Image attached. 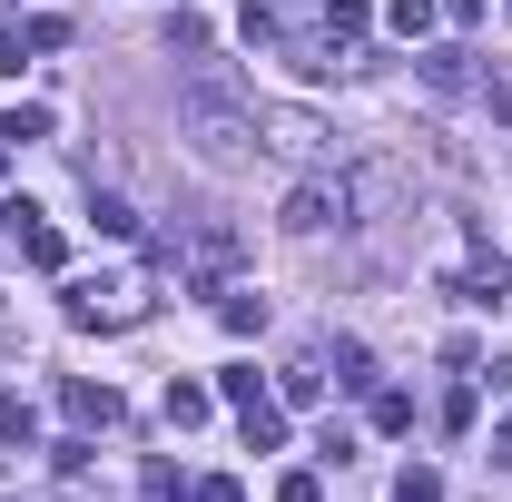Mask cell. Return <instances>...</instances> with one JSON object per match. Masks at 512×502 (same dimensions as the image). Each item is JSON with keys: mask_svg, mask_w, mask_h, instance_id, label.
<instances>
[{"mask_svg": "<svg viewBox=\"0 0 512 502\" xmlns=\"http://www.w3.org/2000/svg\"><path fill=\"white\" fill-rule=\"evenodd\" d=\"M178 128H188V148L207 158V168H247L256 148V109L227 89V69H197V79H178Z\"/></svg>", "mask_w": 512, "mask_h": 502, "instance_id": "1", "label": "cell"}, {"mask_svg": "<svg viewBox=\"0 0 512 502\" xmlns=\"http://www.w3.org/2000/svg\"><path fill=\"white\" fill-rule=\"evenodd\" d=\"M138 315H148V296L128 276H79L69 286V325H138Z\"/></svg>", "mask_w": 512, "mask_h": 502, "instance_id": "2", "label": "cell"}, {"mask_svg": "<svg viewBox=\"0 0 512 502\" xmlns=\"http://www.w3.org/2000/svg\"><path fill=\"white\" fill-rule=\"evenodd\" d=\"M256 138H266L276 158H325V148H335L316 109H256Z\"/></svg>", "mask_w": 512, "mask_h": 502, "instance_id": "3", "label": "cell"}, {"mask_svg": "<svg viewBox=\"0 0 512 502\" xmlns=\"http://www.w3.org/2000/svg\"><path fill=\"white\" fill-rule=\"evenodd\" d=\"M345 207H355V188H325V178H306V188L286 197V237H325V227H345Z\"/></svg>", "mask_w": 512, "mask_h": 502, "instance_id": "4", "label": "cell"}, {"mask_svg": "<svg viewBox=\"0 0 512 502\" xmlns=\"http://www.w3.org/2000/svg\"><path fill=\"white\" fill-rule=\"evenodd\" d=\"M60 404H69V424H79V434H109V424L128 414V404H119V384H69Z\"/></svg>", "mask_w": 512, "mask_h": 502, "instance_id": "5", "label": "cell"}, {"mask_svg": "<svg viewBox=\"0 0 512 502\" xmlns=\"http://www.w3.org/2000/svg\"><path fill=\"white\" fill-rule=\"evenodd\" d=\"M453 296H463V306H503V296H512V266H503V256H473V266L453 276Z\"/></svg>", "mask_w": 512, "mask_h": 502, "instance_id": "6", "label": "cell"}, {"mask_svg": "<svg viewBox=\"0 0 512 502\" xmlns=\"http://www.w3.org/2000/svg\"><path fill=\"white\" fill-rule=\"evenodd\" d=\"M217 414V384H168V424L188 434V424H207Z\"/></svg>", "mask_w": 512, "mask_h": 502, "instance_id": "7", "label": "cell"}, {"mask_svg": "<svg viewBox=\"0 0 512 502\" xmlns=\"http://www.w3.org/2000/svg\"><path fill=\"white\" fill-rule=\"evenodd\" d=\"M89 227H99V237H138V207L109 197V188H89Z\"/></svg>", "mask_w": 512, "mask_h": 502, "instance_id": "8", "label": "cell"}, {"mask_svg": "<svg viewBox=\"0 0 512 502\" xmlns=\"http://www.w3.org/2000/svg\"><path fill=\"white\" fill-rule=\"evenodd\" d=\"M276 443H286V414L256 394V404H247V453H276Z\"/></svg>", "mask_w": 512, "mask_h": 502, "instance_id": "9", "label": "cell"}, {"mask_svg": "<svg viewBox=\"0 0 512 502\" xmlns=\"http://www.w3.org/2000/svg\"><path fill=\"white\" fill-rule=\"evenodd\" d=\"M394 502H444V473H434V463H404V473H394Z\"/></svg>", "mask_w": 512, "mask_h": 502, "instance_id": "10", "label": "cell"}, {"mask_svg": "<svg viewBox=\"0 0 512 502\" xmlns=\"http://www.w3.org/2000/svg\"><path fill=\"white\" fill-rule=\"evenodd\" d=\"M384 20H394V40H424L434 30V0H384Z\"/></svg>", "mask_w": 512, "mask_h": 502, "instance_id": "11", "label": "cell"}, {"mask_svg": "<svg viewBox=\"0 0 512 502\" xmlns=\"http://www.w3.org/2000/svg\"><path fill=\"white\" fill-rule=\"evenodd\" d=\"M0 138H20V148H30V138H50V109H40V99H20V109L0 119Z\"/></svg>", "mask_w": 512, "mask_h": 502, "instance_id": "12", "label": "cell"}, {"mask_svg": "<svg viewBox=\"0 0 512 502\" xmlns=\"http://www.w3.org/2000/svg\"><path fill=\"white\" fill-rule=\"evenodd\" d=\"M20 247H30V266H69V247H60V227H40V217H30V227H20Z\"/></svg>", "mask_w": 512, "mask_h": 502, "instance_id": "13", "label": "cell"}, {"mask_svg": "<svg viewBox=\"0 0 512 502\" xmlns=\"http://www.w3.org/2000/svg\"><path fill=\"white\" fill-rule=\"evenodd\" d=\"M256 394H266V384H256V365H227V375H217V404H237V414H247Z\"/></svg>", "mask_w": 512, "mask_h": 502, "instance_id": "14", "label": "cell"}, {"mask_svg": "<svg viewBox=\"0 0 512 502\" xmlns=\"http://www.w3.org/2000/svg\"><path fill=\"white\" fill-rule=\"evenodd\" d=\"M217 315H227V335H266V296H227Z\"/></svg>", "mask_w": 512, "mask_h": 502, "instance_id": "15", "label": "cell"}, {"mask_svg": "<svg viewBox=\"0 0 512 502\" xmlns=\"http://www.w3.org/2000/svg\"><path fill=\"white\" fill-rule=\"evenodd\" d=\"M20 40H30V50H69V20H60V10H40V20H20Z\"/></svg>", "mask_w": 512, "mask_h": 502, "instance_id": "16", "label": "cell"}, {"mask_svg": "<svg viewBox=\"0 0 512 502\" xmlns=\"http://www.w3.org/2000/svg\"><path fill=\"white\" fill-rule=\"evenodd\" d=\"M375 434H414V394H375Z\"/></svg>", "mask_w": 512, "mask_h": 502, "instance_id": "17", "label": "cell"}, {"mask_svg": "<svg viewBox=\"0 0 512 502\" xmlns=\"http://www.w3.org/2000/svg\"><path fill=\"white\" fill-rule=\"evenodd\" d=\"M276 394H286V404H325V375H316V365H296V375H276Z\"/></svg>", "mask_w": 512, "mask_h": 502, "instance_id": "18", "label": "cell"}, {"mask_svg": "<svg viewBox=\"0 0 512 502\" xmlns=\"http://www.w3.org/2000/svg\"><path fill=\"white\" fill-rule=\"evenodd\" d=\"M335 384H375V355L365 345H335Z\"/></svg>", "mask_w": 512, "mask_h": 502, "instance_id": "19", "label": "cell"}, {"mask_svg": "<svg viewBox=\"0 0 512 502\" xmlns=\"http://www.w3.org/2000/svg\"><path fill=\"white\" fill-rule=\"evenodd\" d=\"M168 50H188V60L207 50V20H197V10H178V20H168Z\"/></svg>", "mask_w": 512, "mask_h": 502, "instance_id": "20", "label": "cell"}, {"mask_svg": "<svg viewBox=\"0 0 512 502\" xmlns=\"http://www.w3.org/2000/svg\"><path fill=\"white\" fill-rule=\"evenodd\" d=\"M424 79H434V89H463L473 69H463V50H434V60H424Z\"/></svg>", "mask_w": 512, "mask_h": 502, "instance_id": "21", "label": "cell"}, {"mask_svg": "<svg viewBox=\"0 0 512 502\" xmlns=\"http://www.w3.org/2000/svg\"><path fill=\"white\" fill-rule=\"evenodd\" d=\"M0 443H30V404L20 394H0Z\"/></svg>", "mask_w": 512, "mask_h": 502, "instance_id": "22", "label": "cell"}, {"mask_svg": "<svg viewBox=\"0 0 512 502\" xmlns=\"http://www.w3.org/2000/svg\"><path fill=\"white\" fill-rule=\"evenodd\" d=\"M276 502H325V483H316V473H286V483H276Z\"/></svg>", "mask_w": 512, "mask_h": 502, "instance_id": "23", "label": "cell"}, {"mask_svg": "<svg viewBox=\"0 0 512 502\" xmlns=\"http://www.w3.org/2000/svg\"><path fill=\"white\" fill-rule=\"evenodd\" d=\"M20 50H30V40H20V30H0V79H20Z\"/></svg>", "mask_w": 512, "mask_h": 502, "instance_id": "24", "label": "cell"}, {"mask_svg": "<svg viewBox=\"0 0 512 502\" xmlns=\"http://www.w3.org/2000/svg\"><path fill=\"white\" fill-rule=\"evenodd\" d=\"M188 502H247V493H237V483H227V473H217V483H197Z\"/></svg>", "mask_w": 512, "mask_h": 502, "instance_id": "25", "label": "cell"}, {"mask_svg": "<svg viewBox=\"0 0 512 502\" xmlns=\"http://www.w3.org/2000/svg\"><path fill=\"white\" fill-rule=\"evenodd\" d=\"M493 119H503V128H512V79H493Z\"/></svg>", "mask_w": 512, "mask_h": 502, "instance_id": "26", "label": "cell"}, {"mask_svg": "<svg viewBox=\"0 0 512 502\" xmlns=\"http://www.w3.org/2000/svg\"><path fill=\"white\" fill-rule=\"evenodd\" d=\"M493 463H503V473H512V414H503V434H493Z\"/></svg>", "mask_w": 512, "mask_h": 502, "instance_id": "27", "label": "cell"}]
</instances>
